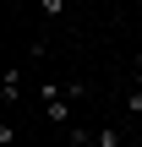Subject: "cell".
Masks as SVG:
<instances>
[{"label": "cell", "instance_id": "obj_1", "mask_svg": "<svg viewBox=\"0 0 142 147\" xmlns=\"http://www.w3.org/2000/svg\"><path fill=\"white\" fill-rule=\"evenodd\" d=\"M38 98H44V109H49V120L71 131V98H66V82H60V87H55V82H44V87H38Z\"/></svg>", "mask_w": 142, "mask_h": 147}, {"label": "cell", "instance_id": "obj_2", "mask_svg": "<svg viewBox=\"0 0 142 147\" xmlns=\"http://www.w3.org/2000/svg\"><path fill=\"white\" fill-rule=\"evenodd\" d=\"M16 93H22V65H11V71H5V82H0V98H5V104H11Z\"/></svg>", "mask_w": 142, "mask_h": 147}, {"label": "cell", "instance_id": "obj_3", "mask_svg": "<svg viewBox=\"0 0 142 147\" xmlns=\"http://www.w3.org/2000/svg\"><path fill=\"white\" fill-rule=\"evenodd\" d=\"M38 11H44V16L55 22V16H66V0H38Z\"/></svg>", "mask_w": 142, "mask_h": 147}, {"label": "cell", "instance_id": "obj_4", "mask_svg": "<svg viewBox=\"0 0 142 147\" xmlns=\"http://www.w3.org/2000/svg\"><path fill=\"white\" fill-rule=\"evenodd\" d=\"M99 147H120V131H99Z\"/></svg>", "mask_w": 142, "mask_h": 147}, {"label": "cell", "instance_id": "obj_5", "mask_svg": "<svg viewBox=\"0 0 142 147\" xmlns=\"http://www.w3.org/2000/svg\"><path fill=\"white\" fill-rule=\"evenodd\" d=\"M126 109H131V115H142V87L131 93V98H126Z\"/></svg>", "mask_w": 142, "mask_h": 147}, {"label": "cell", "instance_id": "obj_6", "mask_svg": "<svg viewBox=\"0 0 142 147\" xmlns=\"http://www.w3.org/2000/svg\"><path fill=\"white\" fill-rule=\"evenodd\" d=\"M137 76H142V55H137Z\"/></svg>", "mask_w": 142, "mask_h": 147}]
</instances>
